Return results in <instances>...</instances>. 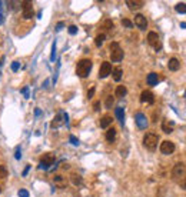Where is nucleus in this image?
I'll use <instances>...</instances> for the list:
<instances>
[{
    "mask_svg": "<svg viewBox=\"0 0 186 197\" xmlns=\"http://www.w3.org/2000/svg\"><path fill=\"white\" fill-rule=\"evenodd\" d=\"M90 70H92V60L89 59H82L76 66V75L82 79L87 77Z\"/></svg>",
    "mask_w": 186,
    "mask_h": 197,
    "instance_id": "f257e3e1",
    "label": "nucleus"
},
{
    "mask_svg": "<svg viewBox=\"0 0 186 197\" xmlns=\"http://www.w3.org/2000/svg\"><path fill=\"white\" fill-rule=\"evenodd\" d=\"M157 143H159L157 134H155V133H146L145 134V137H143V146H145L148 150H150V152L156 150Z\"/></svg>",
    "mask_w": 186,
    "mask_h": 197,
    "instance_id": "f03ea898",
    "label": "nucleus"
},
{
    "mask_svg": "<svg viewBox=\"0 0 186 197\" xmlns=\"http://www.w3.org/2000/svg\"><path fill=\"white\" fill-rule=\"evenodd\" d=\"M122 59H123V50L120 49L119 43L113 41L110 45V60L115 62V63H119V62H122Z\"/></svg>",
    "mask_w": 186,
    "mask_h": 197,
    "instance_id": "7ed1b4c3",
    "label": "nucleus"
},
{
    "mask_svg": "<svg viewBox=\"0 0 186 197\" xmlns=\"http://www.w3.org/2000/svg\"><path fill=\"white\" fill-rule=\"evenodd\" d=\"M186 174V167L183 163H176L175 167L172 169V178L176 182H180L183 178V176Z\"/></svg>",
    "mask_w": 186,
    "mask_h": 197,
    "instance_id": "20e7f679",
    "label": "nucleus"
},
{
    "mask_svg": "<svg viewBox=\"0 0 186 197\" xmlns=\"http://www.w3.org/2000/svg\"><path fill=\"white\" fill-rule=\"evenodd\" d=\"M148 43L150 46H152L156 52H159V50H162V43H160V39H159V34L156 33V32H150V33L148 34Z\"/></svg>",
    "mask_w": 186,
    "mask_h": 197,
    "instance_id": "39448f33",
    "label": "nucleus"
},
{
    "mask_svg": "<svg viewBox=\"0 0 186 197\" xmlns=\"http://www.w3.org/2000/svg\"><path fill=\"white\" fill-rule=\"evenodd\" d=\"M55 163V156L52 153H47L40 159V164H39V169H49L52 164Z\"/></svg>",
    "mask_w": 186,
    "mask_h": 197,
    "instance_id": "423d86ee",
    "label": "nucleus"
},
{
    "mask_svg": "<svg viewBox=\"0 0 186 197\" xmlns=\"http://www.w3.org/2000/svg\"><path fill=\"white\" fill-rule=\"evenodd\" d=\"M22 7H23V17H24V19H32V17L34 16L33 6H32L30 2H23Z\"/></svg>",
    "mask_w": 186,
    "mask_h": 197,
    "instance_id": "0eeeda50",
    "label": "nucleus"
},
{
    "mask_svg": "<svg viewBox=\"0 0 186 197\" xmlns=\"http://www.w3.org/2000/svg\"><path fill=\"white\" fill-rule=\"evenodd\" d=\"M175 152V144L169 140H165L162 141V144H160V153H163V154H172V153Z\"/></svg>",
    "mask_w": 186,
    "mask_h": 197,
    "instance_id": "6e6552de",
    "label": "nucleus"
},
{
    "mask_svg": "<svg viewBox=\"0 0 186 197\" xmlns=\"http://www.w3.org/2000/svg\"><path fill=\"white\" fill-rule=\"evenodd\" d=\"M135 122H136V124H138V127L140 130H145L146 127H148V119H146V116L143 113H136Z\"/></svg>",
    "mask_w": 186,
    "mask_h": 197,
    "instance_id": "1a4fd4ad",
    "label": "nucleus"
},
{
    "mask_svg": "<svg viewBox=\"0 0 186 197\" xmlns=\"http://www.w3.org/2000/svg\"><path fill=\"white\" fill-rule=\"evenodd\" d=\"M110 73H112V64L109 62H103L100 66V70H99V77L104 79V77H108Z\"/></svg>",
    "mask_w": 186,
    "mask_h": 197,
    "instance_id": "9d476101",
    "label": "nucleus"
},
{
    "mask_svg": "<svg viewBox=\"0 0 186 197\" xmlns=\"http://www.w3.org/2000/svg\"><path fill=\"white\" fill-rule=\"evenodd\" d=\"M135 24H136L140 30L148 29V20H146V17L143 15H136V16H135Z\"/></svg>",
    "mask_w": 186,
    "mask_h": 197,
    "instance_id": "9b49d317",
    "label": "nucleus"
},
{
    "mask_svg": "<svg viewBox=\"0 0 186 197\" xmlns=\"http://www.w3.org/2000/svg\"><path fill=\"white\" fill-rule=\"evenodd\" d=\"M140 101L142 103H149L152 104L155 101V97H153V93L152 92H149V90H143L140 94Z\"/></svg>",
    "mask_w": 186,
    "mask_h": 197,
    "instance_id": "f8f14e48",
    "label": "nucleus"
},
{
    "mask_svg": "<svg viewBox=\"0 0 186 197\" xmlns=\"http://www.w3.org/2000/svg\"><path fill=\"white\" fill-rule=\"evenodd\" d=\"M126 4L130 10L135 11V10H139V9L143 7L145 2H142V0H126Z\"/></svg>",
    "mask_w": 186,
    "mask_h": 197,
    "instance_id": "ddd939ff",
    "label": "nucleus"
},
{
    "mask_svg": "<svg viewBox=\"0 0 186 197\" xmlns=\"http://www.w3.org/2000/svg\"><path fill=\"white\" fill-rule=\"evenodd\" d=\"M173 127H175V123L172 122V120L165 119L163 122H162V130H163L166 134L172 133V131H173Z\"/></svg>",
    "mask_w": 186,
    "mask_h": 197,
    "instance_id": "4468645a",
    "label": "nucleus"
},
{
    "mask_svg": "<svg viewBox=\"0 0 186 197\" xmlns=\"http://www.w3.org/2000/svg\"><path fill=\"white\" fill-rule=\"evenodd\" d=\"M167 67H169V70L176 71V70H179V67H180V62H179L176 57H172V59L169 60V63H167Z\"/></svg>",
    "mask_w": 186,
    "mask_h": 197,
    "instance_id": "2eb2a0df",
    "label": "nucleus"
},
{
    "mask_svg": "<svg viewBox=\"0 0 186 197\" xmlns=\"http://www.w3.org/2000/svg\"><path fill=\"white\" fill-rule=\"evenodd\" d=\"M146 82H148L149 86H156L157 82H159V77H157L156 73H149L148 79H146Z\"/></svg>",
    "mask_w": 186,
    "mask_h": 197,
    "instance_id": "dca6fc26",
    "label": "nucleus"
},
{
    "mask_svg": "<svg viewBox=\"0 0 186 197\" xmlns=\"http://www.w3.org/2000/svg\"><path fill=\"white\" fill-rule=\"evenodd\" d=\"M112 122H113V117H112V116H109V114L103 116V117H102V120H100V127L106 129V127H109L112 124Z\"/></svg>",
    "mask_w": 186,
    "mask_h": 197,
    "instance_id": "f3484780",
    "label": "nucleus"
},
{
    "mask_svg": "<svg viewBox=\"0 0 186 197\" xmlns=\"http://www.w3.org/2000/svg\"><path fill=\"white\" fill-rule=\"evenodd\" d=\"M115 137H116V130L113 127H110V129L106 131V140H108L109 143H113V141H115Z\"/></svg>",
    "mask_w": 186,
    "mask_h": 197,
    "instance_id": "a211bd4d",
    "label": "nucleus"
},
{
    "mask_svg": "<svg viewBox=\"0 0 186 197\" xmlns=\"http://www.w3.org/2000/svg\"><path fill=\"white\" fill-rule=\"evenodd\" d=\"M62 124H63V119H62V114H57V116L55 117V119H53V122H52V124H50V126H52V129H57V127L62 126Z\"/></svg>",
    "mask_w": 186,
    "mask_h": 197,
    "instance_id": "6ab92c4d",
    "label": "nucleus"
},
{
    "mask_svg": "<svg viewBox=\"0 0 186 197\" xmlns=\"http://www.w3.org/2000/svg\"><path fill=\"white\" fill-rule=\"evenodd\" d=\"M112 73H113V80H115V82H119L120 79H122V69H120V67H116V69H113V70H112Z\"/></svg>",
    "mask_w": 186,
    "mask_h": 197,
    "instance_id": "aec40b11",
    "label": "nucleus"
},
{
    "mask_svg": "<svg viewBox=\"0 0 186 197\" xmlns=\"http://www.w3.org/2000/svg\"><path fill=\"white\" fill-rule=\"evenodd\" d=\"M126 93H127V90H126V87H125V86H117V87H116V90H115V94L117 97L126 96Z\"/></svg>",
    "mask_w": 186,
    "mask_h": 197,
    "instance_id": "412c9836",
    "label": "nucleus"
},
{
    "mask_svg": "<svg viewBox=\"0 0 186 197\" xmlns=\"http://www.w3.org/2000/svg\"><path fill=\"white\" fill-rule=\"evenodd\" d=\"M116 117L119 119L120 124H123V123H125V112H123L122 107H117V109H116Z\"/></svg>",
    "mask_w": 186,
    "mask_h": 197,
    "instance_id": "4be33fe9",
    "label": "nucleus"
},
{
    "mask_svg": "<svg viewBox=\"0 0 186 197\" xmlns=\"http://www.w3.org/2000/svg\"><path fill=\"white\" fill-rule=\"evenodd\" d=\"M104 39H106V36H104L103 33H102V34H97V36H96V39H95V45H96L97 47H100V46H102V43H103V41H104Z\"/></svg>",
    "mask_w": 186,
    "mask_h": 197,
    "instance_id": "5701e85b",
    "label": "nucleus"
},
{
    "mask_svg": "<svg viewBox=\"0 0 186 197\" xmlns=\"http://www.w3.org/2000/svg\"><path fill=\"white\" fill-rule=\"evenodd\" d=\"M70 180L73 184H76V186H79V184H82V177L79 174H72L70 176Z\"/></svg>",
    "mask_w": 186,
    "mask_h": 197,
    "instance_id": "b1692460",
    "label": "nucleus"
},
{
    "mask_svg": "<svg viewBox=\"0 0 186 197\" xmlns=\"http://www.w3.org/2000/svg\"><path fill=\"white\" fill-rule=\"evenodd\" d=\"M175 10L178 11V13H186V3H182V2L178 3L175 6Z\"/></svg>",
    "mask_w": 186,
    "mask_h": 197,
    "instance_id": "393cba45",
    "label": "nucleus"
},
{
    "mask_svg": "<svg viewBox=\"0 0 186 197\" xmlns=\"http://www.w3.org/2000/svg\"><path fill=\"white\" fill-rule=\"evenodd\" d=\"M104 104H106V107L110 109L112 106H113V96H108L106 97V101H104Z\"/></svg>",
    "mask_w": 186,
    "mask_h": 197,
    "instance_id": "a878e982",
    "label": "nucleus"
},
{
    "mask_svg": "<svg viewBox=\"0 0 186 197\" xmlns=\"http://www.w3.org/2000/svg\"><path fill=\"white\" fill-rule=\"evenodd\" d=\"M55 182L57 183V184H60V187H64V178L62 177V176H56Z\"/></svg>",
    "mask_w": 186,
    "mask_h": 197,
    "instance_id": "bb28decb",
    "label": "nucleus"
},
{
    "mask_svg": "<svg viewBox=\"0 0 186 197\" xmlns=\"http://www.w3.org/2000/svg\"><path fill=\"white\" fill-rule=\"evenodd\" d=\"M122 24H123L125 27H127V29H132V27H133V23L130 22L129 19H123V20H122Z\"/></svg>",
    "mask_w": 186,
    "mask_h": 197,
    "instance_id": "cd10ccee",
    "label": "nucleus"
},
{
    "mask_svg": "<svg viewBox=\"0 0 186 197\" xmlns=\"http://www.w3.org/2000/svg\"><path fill=\"white\" fill-rule=\"evenodd\" d=\"M103 27L106 30H110L112 27H113V22H112V20H106V22L103 23Z\"/></svg>",
    "mask_w": 186,
    "mask_h": 197,
    "instance_id": "c85d7f7f",
    "label": "nucleus"
},
{
    "mask_svg": "<svg viewBox=\"0 0 186 197\" xmlns=\"http://www.w3.org/2000/svg\"><path fill=\"white\" fill-rule=\"evenodd\" d=\"M19 197H29V191L24 189H20L19 190Z\"/></svg>",
    "mask_w": 186,
    "mask_h": 197,
    "instance_id": "c756f323",
    "label": "nucleus"
},
{
    "mask_svg": "<svg viewBox=\"0 0 186 197\" xmlns=\"http://www.w3.org/2000/svg\"><path fill=\"white\" fill-rule=\"evenodd\" d=\"M7 176V170L3 167V166H0V178H3Z\"/></svg>",
    "mask_w": 186,
    "mask_h": 197,
    "instance_id": "7c9ffc66",
    "label": "nucleus"
},
{
    "mask_svg": "<svg viewBox=\"0 0 186 197\" xmlns=\"http://www.w3.org/2000/svg\"><path fill=\"white\" fill-rule=\"evenodd\" d=\"M69 33H70V34H76V33H78V27L74 26V24L69 26Z\"/></svg>",
    "mask_w": 186,
    "mask_h": 197,
    "instance_id": "2f4dec72",
    "label": "nucleus"
},
{
    "mask_svg": "<svg viewBox=\"0 0 186 197\" xmlns=\"http://www.w3.org/2000/svg\"><path fill=\"white\" fill-rule=\"evenodd\" d=\"M179 183H180V187H182L183 190H186V174L183 176V178H182V180H180Z\"/></svg>",
    "mask_w": 186,
    "mask_h": 197,
    "instance_id": "473e14b6",
    "label": "nucleus"
},
{
    "mask_svg": "<svg viewBox=\"0 0 186 197\" xmlns=\"http://www.w3.org/2000/svg\"><path fill=\"white\" fill-rule=\"evenodd\" d=\"M19 67H20L19 62H13V63H11V70H13V71H16V70L19 69Z\"/></svg>",
    "mask_w": 186,
    "mask_h": 197,
    "instance_id": "72a5a7b5",
    "label": "nucleus"
},
{
    "mask_svg": "<svg viewBox=\"0 0 186 197\" xmlns=\"http://www.w3.org/2000/svg\"><path fill=\"white\" fill-rule=\"evenodd\" d=\"M70 143H72V144H74V146H78L79 144V140L74 137V136H70Z\"/></svg>",
    "mask_w": 186,
    "mask_h": 197,
    "instance_id": "f704fd0d",
    "label": "nucleus"
},
{
    "mask_svg": "<svg viewBox=\"0 0 186 197\" xmlns=\"http://www.w3.org/2000/svg\"><path fill=\"white\" fill-rule=\"evenodd\" d=\"M99 109H100V103H99V101H95V103H93V110L97 112Z\"/></svg>",
    "mask_w": 186,
    "mask_h": 197,
    "instance_id": "c9c22d12",
    "label": "nucleus"
},
{
    "mask_svg": "<svg viewBox=\"0 0 186 197\" xmlns=\"http://www.w3.org/2000/svg\"><path fill=\"white\" fill-rule=\"evenodd\" d=\"M93 94H95V87H92V89H90L89 92H87V97H89V99H92Z\"/></svg>",
    "mask_w": 186,
    "mask_h": 197,
    "instance_id": "e433bc0d",
    "label": "nucleus"
},
{
    "mask_svg": "<svg viewBox=\"0 0 186 197\" xmlns=\"http://www.w3.org/2000/svg\"><path fill=\"white\" fill-rule=\"evenodd\" d=\"M55 50H56V43H53V49H52V56H50V59L55 60Z\"/></svg>",
    "mask_w": 186,
    "mask_h": 197,
    "instance_id": "4c0bfd02",
    "label": "nucleus"
},
{
    "mask_svg": "<svg viewBox=\"0 0 186 197\" xmlns=\"http://www.w3.org/2000/svg\"><path fill=\"white\" fill-rule=\"evenodd\" d=\"M63 26H64V23H62V22L57 23V26H56V30L59 32V30H62V27H63Z\"/></svg>",
    "mask_w": 186,
    "mask_h": 197,
    "instance_id": "58836bf2",
    "label": "nucleus"
},
{
    "mask_svg": "<svg viewBox=\"0 0 186 197\" xmlns=\"http://www.w3.org/2000/svg\"><path fill=\"white\" fill-rule=\"evenodd\" d=\"M15 157H16V159H20V149H19V147H17V150H16V153H15Z\"/></svg>",
    "mask_w": 186,
    "mask_h": 197,
    "instance_id": "ea45409f",
    "label": "nucleus"
},
{
    "mask_svg": "<svg viewBox=\"0 0 186 197\" xmlns=\"http://www.w3.org/2000/svg\"><path fill=\"white\" fill-rule=\"evenodd\" d=\"M30 170V166H26V169H24V170H23V173H22V176H26L27 174V171Z\"/></svg>",
    "mask_w": 186,
    "mask_h": 197,
    "instance_id": "a19ab883",
    "label": "nucleus"
},
{
    "mask_svg": "<svg viewBox=\"0 0 186 197\" xmlns=\"http://www.w3.org/2000/svg\"><path fill=\"white\" fill-rule=\"evenodd\" d=\"M180 27H182V29H186V23H180Z\"/></svg>",
    "mask_w": 186,
    "mask_h": 197,
    "instance_id": "79ce46f5",
    "label": "nucleus"
},
{
    "mask_svg": "<svg viewBox=\"0 0 186 197\" xmlns=\"http://www.w3.org/2000/svg\"><path fill=\"white\" fill-rule=\"evenodd\" d=\"M0 191H2V189H0Z\"/></svg>",
    "mask_w": 186,
    "mask_h": 197,
    "instance_id": "37998d69",
    "label": "nucleus"
}]
</instances>
